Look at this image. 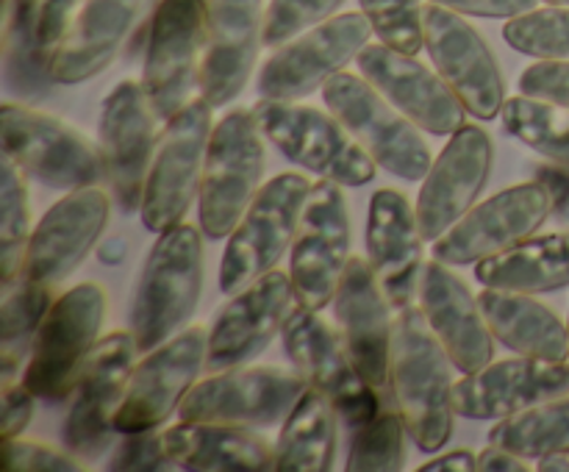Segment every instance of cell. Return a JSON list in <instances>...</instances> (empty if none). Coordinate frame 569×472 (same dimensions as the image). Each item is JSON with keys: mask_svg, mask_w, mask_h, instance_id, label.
Listing matches in <instances>:
<instances>
[{"mask_svg": "<svg viewBox=\"0 0 569 472\" xmlns=\"http://www.w3.org/2000/svg\"><path fill=\"white\" fill-rule=\"evenodd\" d=\"M0 464L6 472H81L83 464L70 450L48 448V444L28 442V439H3Z\"/></svg>", "mask_w": 569, "mask_h": 472, "instance_id": "obj_44", "label": "cell"}, {"mask_svg": "<svg viewBox=\"0 0 569 472\" xmlns=\"http://www.w3.org/2000/svg\"><path fill=\"white\" fill-rule=\"evenodd\" d=\"M103 314L106 292L98 283H78L53 300L22 370V383L39 400L59 403L76 392L83 366L100 342Z\"/></svg>", "mask_w": 569, "mask_h": 472, "instance_id": "obj_4", "label": "cell"}, {"mask_svg": "<svg viewBox=\"0 0 569 472\" xmlns=\"http://www.w3.org/2000/svg\"><path fill=\"white\" fill-rule=\"evenodd\" d=\"M211 109L214 106L200 94L164 122L139 205L148 231L164 233L181 225L189 205L200 194L206 150L214 131Z\"/></svg>", "mask_w": 569, "mask_h": 472, "instance_id": "obj_6", "label": "cell"}, {"mask_svg": "<svg viewBox=\"0 0 569 472\" xmlns=\"http://www.w3.org/2000/svg\"><path fill=\"white\" fill-rule=\"evenodd\" d=\"M283 350L295 370L306 378L311 389L326 394L337 414L350 428L372 420L381 411V392L361 378L350 361L342 337L326 325L317 311L295 305L283 322Z\"/></svg>", "mask_w": 569, "mask_h": 472, "instance_id": "obj_13", "label": "cell"}, {"mask_svg": "<svg viewBox=\"0 0 569 472\" xmlns=\"http://www.w3.org/2000/svg\"><path fill=\"white\" fill-rule=\"evenodd\" d=\"M531 466L526 464V459L511 450L500 448V444L489 442L487 448L478 453V472H528Z\"/></svg>", "mask_w": 569, "mask_h": 472, "instance_id": "obj_50", "label": "cell"}, {"mask_svg": "<svg viewBox=\"0 0 569 472\" xmlns=\"http://www.w3.org/2000/svg\"><path fill=\"white\" fill-rule=\"evenodd\" d=\"M250 111L267 142L303 170L342 187H365L376 178L378 161L333 114L272 98H261Z\"/></svg>", "mask_w": 569, "mask_h": 472, "instance_id": "obj_5", "label": "cell"}, {"mask_svg": "<svg viewBox=\"0 0 569 472\" xmlns=\"http://www.w3.org/2000/svg\"><path fill=\"white\" fill-rule=\"evenodd\" d=\"M156 117L142 81H122L111 89L100 111V153L106 178L111 181L117 203L126 214L142 205L144 181L156 153Z\"/></svg>", "mask_w": 569, "mask_h": 472, "instance_id": "obj_20", "label": "cell"}, {"mask_svg": "<svg viewBox=\"0 0 569 472\" xmlns=\"http://www.w3.org/2000/svg\"><path fill=\"white\" fill-rule=\"evenodd\" d=\"M309 389L298 370L281 366H233L194 383L178 416L187 422L272 428L289 416L300 394Z\"/></svg>", "mask_w": 569, "mask_h": 472, "instance_id": "obj_12", "label": "cell"}, {"mask_svg": "<svg viewBox=\"0 0 569 472\" xmlns=\"http://www.w3.org/2000/svg\"><path fill=\"white\" fill-rule=\"evenodd\" d=\"M176 466L178 464L164 450V436L156 428L122 433V442L111 450L106 461V470L114 472H164Z\"/></svg>", "mask_w": 569, "mask_h": 472, "instance_id": "obj_43", "label": "cell"}, {"mask_svg": "<svg viewBox=\"0 0 569 472\" xmlns=\"http://www.w3.org/2000/svg\"><path fill=\"white\" fill-rule=\"evenodd\" d=\"M292 303H298L292 278L278 270L267 272L248 289L233 294L231 303L222 305L209 328L206 370H233L259 359L283 331V322L295 309Z\"/></svg>", "mask_w": 569, "mask_h": 472, "instance_id": "obj_22", "label": "cell"}, {"mask_svg": "<svg viewBox=\"0 0 569 472\" xmlns=\"http://www.w3.org/2000/svg\"><path fill=\"white\" fill-rule=\"evenodd\" d=\"M264 159V133L253 111H228L211 131L200 178L198 217L203 237H231L259 194Z\"/></svg>", "mask_w": 569, "mask_h": 472, "instance_id": "obj_3", "label": "cell"}, {"mask_svg": "<svg viewBox=\"0 0 569 472\" xmlns=\"http://www.w3.org/2000/svg\"><path fill=\"white\" fill-rule=\"evenodd\" d=\"M367 14H337L311 31L289 39L261 64L259 94L272 100H300L326 87L370 44Z\"/></svg>", "mask_w": 569, "mask_h": 472, "instance_id": "obj_14", "label": "cell"}, {"mask_svg": "<svg viewBox=\"0 0 569 472\" xmlns=\"http://www.w3.org/2000/svg\"><path fill=\"white\" fill-rule=\"evenodd\" d=\"M206 20H209L206 0H159L156 6L142 67V87L159 122L178 114L200 87Z\"/></svg>", "mask_w": 569, "mask_h": 472, "instance_id": "obj_10", "label": "cell"}, {"mask_svg": "<svg viewBox=\"0 0 569 472\" xmlns=\"http://www.w3.org/2000/svg\"><path fill=\"white\" fill-rule=\"evenodd\" d=\"M337 409L317 389H306L276 442V470L328 472L337 455Z\"/></svg>", "mask_w": 569, "mask_h": 472, "instance_id": "obj_33", "label": "cell"}, {"mask_svg": "<svg viewBox=\"0 0 569 472\" xmlns=\"http://www.w3.org/2000/svg\"><path fill=\"white\" fill-rule=\"evenodd\" d=\"M345 0H272L264 14V44L281 48L289 39L331 20Z\"/></svg>", "mask_w": 569, "mask_h": 472, "instance_id": "obj_42", "label": "cell"}, {"mask_svg": "<svg viewBox=\"0 0 569 472\" xmlns=\"http://www.w3.org/2000/svg\"><path fill=\"white\" fill-rule=\"evenodd\" d=\"M356 64L361 76L422 131L433 137H453L467 125V109L453 87L415 56L381 42L367 44Z\"/></svg>", "mask_w": 569, "mask_h": 472, "instance_id": "obj_21", "label": "cell"}, {"mask_svg": "<svg viewBox=\"0 0 569 472\" xmlns=\"http://www.w3.org/2000/svg\"><path fill=\"white\" fill-rule=\"evenodd\" d=\"M503 39L517 53L569 61V6H548L506 22Z\"/></svg>", "mask_w": 569, "mask_h": 472, "instance_id": "obj_40", "label": "cell"}, {"mask_svg": "<svg viewBox=\"0 0 569 472\" xmlns=\"http://www.w3.org/2000/svg\"><path fill=\"white\" fill-rule=\"evenodd\" d=\"M520 92L548 103L569 106V61L542 59L520 76Z\"/></svg>", "mask_w": 569, "mask_h": 472, "instance_id": "obj_45", "label": "cell"}, {"mask_svg": "<svg viewBox=\"0 0 569 472\" xmlns=\"http://www.w3.org/2000/svg\"><path fill=\"white\" fill-rule=\"evenodd\" d=\"M495 148L483 128L465 125L450 137L428 175L422 178L417 198V220L426 242H437L467 211L492 175Z\"/></svg>", "mask_w": 569, "mask_h": 472, "instance_id": "obj_24", "label": "cell"}, {"mask_svg": "<svg viewBox=\"0 0 569 472\" xmlns=\"http://www.w3.org/2000/svg\"><path fill=\"white\" fill-rule=\"evenodd\" d=\"M139 344L131 331H117L100 339L89 355L76 386L70 414L61 428V442L78 459H98L111 448L117 431L114 416L133 375V355Z\"/></svg>", "mask_w": 569, "mask_h": 472, "instance_id": "obj_17", "label": "cell"}, {"mask_svg": "<svg viewBox=\"0 0 569 472\" xmlns=\"http://www.w3.org/2000/svg\"><path fill=\"white\" fill-rule=\"evenodd\" d=\"M422 33L433 67L453 87L465 109L478 120L503 114V72L478 28H472L459 11L428 0L422 6Z\"/></svg>", "mask_w": 569, "mask_h": 472, "instance_id": "obj_16", "label": "cell"}, {"mask_svg": "<svg viewBox=\"0 0 569 472\" xmlns=\"http://www.w3.org/2000/svg\"><path fill=\"white\" fill-rule=\"evenodd\" d=\"M109 194L100 187L67 192L31 231L20 278L39 287H59L92 253L109 222Z\"/></svg>", "mask_w": 569, "mask_h": 472, "instance_id": "obj_19", "label": "cell"}, {"mask_svg": "<svg viewBox=\"0 0 569 472\" xmlns=\"http://www.w3.org/2000/svg\"><path fill=\"white\" fill-rule=\"evenodd\" d=\"M50 53L39 39L37 0L3 3V87L17 100H42L53 87Z\"/></svg>", "mask_w": 569, "mask_h": 472, "instance_id": "obj_34", "label": "cell"}, {"mask_svg": "<svg viewBox=\"0 0 569 472\" xmlns=\"http://www.w3.org/2000/svg\"><path fill=\"white\" fill-rule=\"evenodd\" d=\"M164 450L178 466L203 472H267L276 470V448L248 425L187 422L167 428Z\"/></svg>", "mask_w": 569, "mask_h": 472, "instance_id": "obj_30", "label": "cell"}, {"mask_svg": "<svg viewBox=\"0 0 569 472\" xmlns=\"http://www.w3.org/2000/svg\"><path fill=\"white\" fill-rule=\"evenodd\" d=\"M28 239H31V205H28L26 172L3 155V187H0V281L3 287L20 278Z\"/></svg>", "mask_w": 569, "mask_h": 472, "instance_id": "obj_38", "label": "cell"}, {"mask_svg": "<svg viewBox=\"0 0 569 472\" xmlns=\"http://www.w3.org/2000/svg\"><path fill=\"white\" fill-rule=\"evenodd\" d=\"M559 398H569V364L531 355L489 364L453 386L456 414L467 420H506Z\"/></svg>", "mask_w": 569, "mask_h": 472, "instance_id": "obj_25", "label": "cell"}, {"mask_svg": "<svg viewBox=\"0 0 569 472\" xmlns=\"http://www.w3.org/2000/svg\"><path fill=\"white\" fill-rule=\"evenodd\" d=\"M539 472H569V453H553L539 459Z\"/></svg>", "mask_w": 569, "mask_h": 472, "instance_id": "obj_53", "label": "cell"}, {"mask_svg": "<svg viewBox=\"0 0 569 472\" xmlns=\"http://www.w3.org/2000/svg\"><path fill=\"white\" fill-rule=\"evenodd\" d=\"M348 472H400L406 466V428L400 411L381 409L372 420L350 428Z\"/></svg>", "mask_w": 569, "mask_h": 472, "instance_id": "obj_39", "label": "cell"}, {"mask_svg": "<svg viewBox=\"0 0 569 472\" xmlns=\"http://www.w3.org/2000/svg\"><path fill=\"white\" fill-rule=\"evenodd\" d=\"M37 394L26 383H6L3 386V439H14L31 425L33 409H37Z\"/></svg>", "mask_w": 569, "mask_h": 472, "instance_id": "obj_46", "label": "cell"}, {"mask_svg": "<svg viewBox=\"0 0 569 472\" xmlns=\"http://www.w3.org/2000/svg\"><path fill=\"white\" fill-rule=\"evenodd\" d=\"M0 128L6 159L44 187L72 192L81 187H98L106 178L100 148H92L81 133L44 111L3 103Z\"/></svg>", "mask_w": 569, "mask_h": 472, "instance_id": "obj_9", "label": "cell"}, {"mask_svg": "<svg viewBox=\"0 0 569 472\" xmlns=\"http://www.w3.org/2000/svg\"><path fill=\"white\" fill-rule=\"evenodd\" d=\"M548 6H569V0H545Z\"/></svg>", "mask_w": 569, "mask_h": 472, "instance_id": "obj_54", "label": "cell"}, {"mask_svg": "<svg viewBox=\"0 0 569 472\" xmlns=\"http://www.w3.org/2000/svg\"><path fill=\"white\" fill-rule=\"evenodd\" d=\"M126 242H122L120 237H111V239H106L103 244H100V250H98V255H100V261H103V264H120L122 259H126Z\"/></svg>", "mask_w": 569, "mask_h": 472, "instance_id": "obj_52", "label": "cell"}, {"mask_svg": "<svg viewBox=\"0 0 569 472\" xmlns=\"http://www.w3.org/2000/svg\"><path fill=\"white\" fill-rule=\"evenodd\" d=\"M372 33L400 53L417 56L426 44L422 33V0H359Z\"/></svg>", "mask_w": 569, "mask_h": 472, "instance_id": "obj_41", "label": "cell"}, {"mask_svg": "<svg viewBox=\"0 0 569 472\" xmlns=\"http://www.w3.org/2000/svg\"><path fill=\"white\" fill-rule=\"evenodd\" d=\"M478 300L500 344L531 359L567 361L569 331L550 305L533 294L492 287H483Z\"/></svg>", "mask_w": 569, "mask_h": 472, "instance_id": "obj_31", "label": "cell"}, {"mask_svg": "<svg viewBox=\"0 0 569 472\" xmlns=\"http://www.w3.org/2000/svg\"><path fill=\"white\" fill-rule=\"evenodd\" d=\"M209 355V331L200 325L183 328L164 344L150 350L128 381L114 425L120 433L161 428L192 392Z\"/></svg>", "mask_w": 569, "mask_h": 472, "instance_id": "obj_18", "label": "cell"}, {"mask_svg": "<svg viewBox=\"0 0 569 472\" xmlns=\"http://www.w3.org/2000/svg\"><path fill=\"white\" fill-rule=\"evenodd\" d=\"M553 214V200L542 181L517 183L472 205L448 233L433 242V259L450 267L478 264L531 239Z\"/></svg>", "mask_w": 569, "mask_h": 472, "instance_id": "obj_15", "label": "cell"}, {"mask_svg": "<svg viewBox=\"0 0 569 472\" xmlns=\"http://www.w3.org/2000/svg\"><path fill=\"white\" fill-rule=\"evenodd\" d=\"M339 337L348 348L350 361L367 383L387 392L392 383V303L383 294L370 259L350 255L342 283L333 294Z\"/></svg>", "mask_w": 569, "mask_h": 472, "instance_id": "obj_23", "label": "cell"}, {"mask_svg": "<svg viewBox=\"0 0 569 472\" xmlns=\"http://www.w3.org/2000/svg\"><path fill=\"white\" fill-rule=\"evenodd\" d=\"M203 294V239L194 225L159 233L139 275L131 305V333L150 353L192 320Z\"/></svg>", "mask_w": 569, "mask_h": 472, "instance_id": "obj_2", "label": "cell"}, {"mask_svg": "<svg viewBox=\"0 0 569 472\" xmlns=\"http://www.w3.org/2000/svg\"><path fill=\"white\" fill-rule=\"evenodd\" d=\"M264 42V0H211L206 20L200 94L226 106L242 94Z\"/></svg>", "mask_w": 569, "mask_h": 472, "instance_id": "obj_26", "label": "cell"}, {"mask_svg": "<svg viewBox=\"0 0 569 472\" xmlns=\"http://www.w3.org/2000/svg\"><path fill=\"white\" fill-rule=\"evenodd\" d=\"M567 331H569V322H567ZM567 364H569V353H567Z\"/></svg>", "mask_w": 569, "mask_h": 472, "instance_id": "obj_55", "label": "cell"}, {"mask_svg": "<svg viewBox=\"0 0 569 472\" xmlns=\"http://www.w3.org/2000/svg\"><path fill=\"white\" fill-rule=\"evenodd\" d=\"M533 178L548 187L550 200H553L556 220H559L561 225L569 228V167L556 164V161H548V164L537 167Z\"/></svg>", "mask_w": 569, "mask_h": 472, "instance_id": "obj_49", "label": "cell"}, {"mask_svg": "<svg viewBox=\"0 0 569 472\" xmlns=\"http://www.w3.org/2000/svg\"><path fill=\"white\" fill-rule=\"evenodd\" d=\"M453 359L428 325L422 309L398 311L392 339V392L409 436L422 453H437L453 433Z\"/></svg>", "mask_w": 569, "mask_h": 472, "instance_id": "obj_1", "label": "cell"}, {"mask_svg": "<svg viewBox=\"0 0 569 472\" xmlns=\"http://www.w3.org/2000/svg\"><path fill=\"white\" fill-rule=\"evenodd\" d=\"M309 178L283 172L259 189L239 225L231 231L220 264V292L233 298L261 275L276 270L298 233L309 200Z\"/></svg>", "mask_w": 569, "mask_h": 472, "instance_id": "obj_8", "label": "cell"}, {"mask_svg": "<svg viewBox=\"0 0 569 472\" xmlns=\"http://www.w3.org/2000/svg\"><path fill=\"white\" fill-rule=\"evenodd\" d=\"M422 231L417 209L398 189H378L367 217V259L395 311L415 305L422 278Z\"/></svg>", "mask_w": 569, "mask_h": 472, "instance_id": "obj_28", "label": "cell"}, {"mask_svg": "<svg viewBox=\"0 0 569 472\" xmlns=\"http://www.w3.org/2000/svg\"><path fill=\"white\" fill-rule=\"evenodd\" d=\"M350 261V217L342 183L320 178L311 183L309 200L300 214L298 233L292 242L295 300L311 311L326 309L342 283Z\"/></svg>", "mask_w": 569, "mask_h": 472, "instance_id": "obj_11", "label": "cell"}, {"mask_svg": "<svg viewBox=\"0 0 569 472\" xmlns=\"http://www.w3.org/2000/svg\"><path fill=\"white\" fill-rule=\"evenodd\" d=\"M83 0H37L39 11V39H42L44 50L53 56V48L59 44L61 33L70 26L72 14L78 11Z\"/></svg>", "mask_w": 569, "mask_h": 472, "instance_id": "obj_47", "label": "cell"}, {"mask_svg": "<svg viewBox=\"0 0 569 472\" xmlns=\"http://www.w3.org/2000/svg\"><path fill=\"white\" fill-rule=\"evenodd\" d=\"M153 0H83L50 56L56 83H83L100 76Z\"/></svg>", "mask_w": 569, "mask_h": 472, "instance_id": "obj_29", "label": "cell"}, {"mask_svg": "<svg viewBox=\"0 0 569 472\" xmlns=\"http://www.w3.org/2000/svg\"><path fill=\"white\" fill-rule=\"evenodd\" d=\"M322 100L378 167L403 181H422L428 175L433 155L422 128L395 109L365 76L342 70L322 87Z\"/></svg>", "mask_w": 569, "mask_h": 472, "instance_id": "obj_7", "label": "cell"}, {"mask_svg": "<svg viewBox=\"0 0 569 472\" xmlns=\"http://www.w3.org/2000/svg\"><path fill=\"white\" fill-rule=\"evenodd\" d=\"M53 289L17 278L3 287V305H0V378L14 383L17 370L22 366V355L31 353L33 337L42 325L44 314L53 305Z\"/></svg>", "mask_w": 569, "mask_h": 472, "instance_id": "obj_35", "label": "cell"}, {"mask_svg": "<svg viewBox=\"0 0 569 472\" xmlns=\"http://www.w3.org/2000/svg\"><path fill=\"white\" fill-rule=\"evenodd\" d=\"M483 287L542 294L569 287V231L545 233L476 264Z\"/></svg>", "mask_w": 569, "mask_h": 472, "instance_id": "obj_32", "label": "cell"}, {"mask_svg": "<svg viewBox=\"0 0 569 472\" xmlns=\"http://www.w3.org/2000/svg\"><path fill=\"white\" fill-rule=\"evenodd\" d=\"M417 294H420V309L428 325L445 344L456 370L470 375L492 364L495 333L483 314L481 300L450 270V264L439 259L428 261L422 267Z\"/></svg>", "mask_w": 569, "mask_h": 472, "instance_id": "obj_27", "label": "cell"}, {"mask_svg": "<svg viewBox=\"0 0 569 472\" xmlns=\"http://www.w3.org/2000/svg\"><path fill=\"white\" fill-rule=\"evenodd\" d=\"M503 125L533 153L569 167V106L548 103L528 94L506 98Z\"/></svg>", "mask_w": 569, "mask_h": 472, "instance_id": "obj_37", "label": "cell"}, {"mask_svg": "<svg viewBox=\"0 0 569 472\" xmlns=\"http://www.w3.org/2000/svg\"><path fill=\"white\" fill-rule=\"evenodd\" d=\"M489 442L522 459L569 453V398L550 400L522 414L498 420V425L489 431Z\"/></svg>", "mask_w": 569, "mask_h": 472, "instance_id": "obj_36", "label": "cell"}, {"mask_svg": "<svg viewBox=\"0 0 569 472\" xmlns=\"http://www.w3.org/2000/svg\"><path fill=\"white\" fill-rule=\"evenodd\" d=\"M431 3L453 9L470 17H495V20H515L537 9V0H431Z\"/></svg>", "mask_w": 569, "mask_h": 472, "instance_id": "obj_48", "label": "cell"}, {"mask_svg": "<svg viewBox=\"0 0 569 472\" xmlns=\"http://www.w3.org/2000/svg\"><path fill=\"white\" fill-rule=\"evenodd\" d=\"M420 470L426 472H476L478 470V455H472L470 450H450V453L431 459L428 464H422Z\"/></svg>", "mask_w": 569, "mask_h": 472, "instance_id": "obj_51", "label": "cell"}]
</instances>
